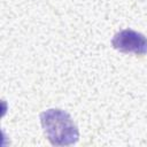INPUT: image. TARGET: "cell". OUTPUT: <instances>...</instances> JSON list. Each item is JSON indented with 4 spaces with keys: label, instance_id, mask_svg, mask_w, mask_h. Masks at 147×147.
<instances>
[{
    "label": "cell",
    "instance_id": "cell-1",
    "mask_svg": "<svg viewBox=\"0 0 147 147\" xmlns=\"http://www.w3.org/2000/svg\"><path fill=\"white\" fill-rule=\"evenodd\" d=\"M40 123L48 141L53 146H70L78 141L79 131L71 116L57 108L40 114Z\"/></svg>",
    "mask_w": 147,
    "mask_h": 147
},
{
    "label": "cell",
    "instance_id": "cell-2",
    "mask_svg": "<svg viewBox=\"0 0 147 147\" xmlns=\"http://www.w3.org/2000/svg\"><path fill=\"white\" fill-rule=\"evenodd\" d=\"M111 45L115 49L122 53H133L137 55L147 53V38L142 33L131 29L118 31L113 37Z\"/></svg>",
    "mask_w": 147,
    "mask_h": 147
}]
</instances>
